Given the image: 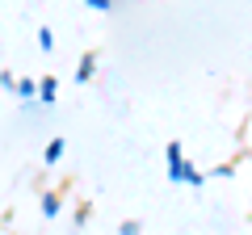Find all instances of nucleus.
Instances as JSON below:
<instances>
[{
	"label": "nucleus",
	"instance_id": "f257e3e1",
	"mask_svg": "<svg viewBox=\"0 0 252 235\" xmlns=\"http://www.w3.org/2000/svg\"><path fill=\"white\" fill-rule=\"evenodd\" d=\"M168 176H172V181H181V185H202V181H206L202 172H193V168L185 164L181 143H168Z\"/></svg>",
	"mask_w": 252,
	"mask_h": 235
},
{
	"label": "nucleus",
	"instance_id": "f03ea898",
	"mask_svg": "<svg viewBox=\"0 0 252 235\" xmlns=\"http://www.w3.org/2000/svg\"><path fill=\"white\" fill-rule=\"evenodd\" d=\"M93 76H97V55L89 51V55H84V59H80V67H76V80L84 84V80H93Z\"/></svg>",
	"mask_w": 252,
	"mask_h": 235
},
{
	"label": "nucleus",
	"instance_id": "7ed1b4c3",
	"mask_svg": "<svg viewBox=\"0 0 252 235\" xmlns=\"http://www.w3.org/2000/svg\"><path fill=\"white\" fill-rule=\"evenodd\" d=\"M63 147H67V143H63V139H51V143H46V151H42V160H46V164H59Z\"/></svg>",
	"mask_w": 252,
	"mask_h": 235
},
{
	"label": "nucleus",
	"instance_id": "20e7f679",
	"mask_svg": "<svg viewBox=\"0 0 252 235\" xmlns=\"http://www.w3.org/2000/svg\"><path fill=\"white\" fill-rule=\"evenodd\" d=\"M38 97H42V105H55V80H51V76L38 84Z\"/></svg>",
	"mask_w": 252,
	"mask_h": 235
},
{
	"label": "nucleus",
	"instance_id": "39448f33",
	"mask_svg": "<svg viewBox=\"0 0 252 235\" xmlns=\"http://www.w3.org/2000/svg\"><path fill=\"white\" fill-rule=\"evenodd\" d=\"M42 214H46V218L59 214V193H46V198H42Z\"/></svg>",
	"mask_w": 252,
	"mask_h": 235
},
{
	"label": "nucleus",
	"instance_id": "423d86ee",
	"mask_svg": "<svg viewBox=\"0 0 252 235\" xmlns=\"http://www.w3.org/2000/svg\"><path fill=\"white\" fill-rule=\"evenodd\" d=\"M17 97H21V101L34 97V80H17Z\"/></svg>",
	"mask_w": 252,
	"mask_h": 235
},
{
	"label": "nucleus",
	"instance_id": "0eeeda50",
	"mask_svg": "<svg viewBox=\"0 0 252 235\" xmlns=\"http://www.w3.org/2000/svg\"><path fill=\"white\" fill-rule=\"evenodd\" d=\"M38 46H42V51H51V46H55V38H51V29H38Z\"/></svg>",
	"mask_w": 252,
	"mask_h": 235
},
{
	"label": "nucleus",
	"instance_id": "6e6552de",
	"mask_svg": "<svg viewBox=\"0 0 252 235\" xmlns=\"http://www.w3.org/2000/svg\"><path fill=\"white\" fill-rule=\"evenodd\" d=\"M118 235H139V223H122V231Z\"/></svg>",
	"mask_w": 252,
	"mask_h": 235
},
{
	"label": "nucleus",
	"instance_id": "1a4fd4ad",
	"mask_svg": "<svg viewBox=\"0 0 252 235\" xmlns=\"http://www.w3.org/2000/svg\"><path fill=\"white\" fill-rule=\"evenodd\" d=\"M89 4H93V9H101V13L109 9V0H89Z\"/></svg>",
	"mask_w": 252,
	"mask_h": 235
}]
</instances>
